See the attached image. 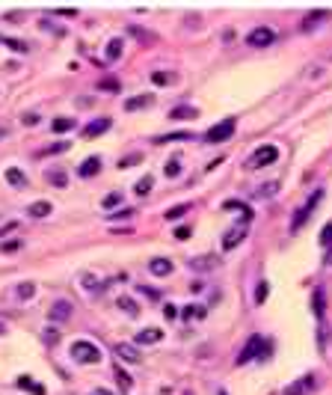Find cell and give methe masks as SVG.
I'll list each match as a JSON object with an SVG mask.
<instances>
[{
	"label": "cell",
	"mask_w": 332,
	"mask_h": 395,
	"mask_svg": "<svg viewBox=\"0 0 332 395\" xmlns=\"http://www.w3.org/2000/svg\"><path fill=\"white\" fill-rule=\"evenodd\" d=\"M234 128H237V119H234V116H229V119L217 122L211 131L205 134V140H208V143H226V140L234 134Z\"/></svg>",
	"instance_id": "cell-2"
},
{
	"label": "cell",
	"mask_w": 332,
	"mask_h": 395,
	"mask_svg": "<svg viewBox=\"0 0 332 395\" xmlns=\"http://www.w3.org/2000/svg\"><path fill=\"white\" fill-rule=\"evenodd\" d=\"M276 187H279V184H276V181H270V184H264V187H258V190H255V196H258V199H261V196L270 199L273 193H276Z\"/></svg>",
	"instance_id": "cell-35"
},
{
	"label": "cell",
	"mask_w": 332,
	"mask_h": 395,
	"mask_svg": "<svg viewBox=\"0 0 332 395\" xmlns=\"http://www.w3.org/2000/svg\"><path fill=\"white\" fill-rule=\"evenodd\" d=\"M187 211H190V202H181V205H172V208H166L163 217H166V220H181Z\"/></svg>",
	"instance_id": "cell-20"
},
{
	"label": "cell",
	"mask_w": 332,
	"mask_h": 395,
	"mask_svg": "<svg viewBox=\"0 0 332 395\" xmlns=\"http://www.w3.org/2000/svg\"><path fill=\"white\" fill-rule=\"evenodd\" d=\"M190 267H193V270H211V267H217V256H199V259H190Z\"/></svg>",
	"instance_id": "cell-16"
},
{
	"label": "cell",
	"mask_w": 332,
	"mask_h": 395,
	"mask_svg": "<svg viewBox=\"0 0 332 395\" xmlns=\"http://www.w3.org/2000/svg\"><path fill=\"white\" fill-rule=\"evenodd\" d=\"M314 386V377L308 374V377H299L297 383H291V386H285V395H305L308 389Z\"/></svg>",
	"instance_id": "cell-10"
},
{
	"label": "cell",
	"mask_w": 332,
	"mask_h": 395,
	"mask_svg": "<svg viewBox=\"0 0 332 395\" xmlns=\"http://www.w3.org/2000/svg\"><path fill=\"white\" fill-rule=\"evenodd\" d=\"M320 196H323V190H314V193H311V199H308V202H305V205L297 211V217H294V223H291V229H294V232L302 229V223L311 217V211H314V205L320 202Z\"/></svg>",
	"instance_id": "cell-3"
},
{
	"label": "cell",
	"mask_w": 332,
	"mask_h": 395,
	"mask_svg": "<svg viewBox=\"0 0 332 395\" xmlns=\"http://www.w3.org/2000/svg\"><path fill=\"white\" fill-rule=\"evenodd\" d=\"M3 333H6V324H3V321H0V336H3Z\"/></svg>",
	"instance_id": "cell-51"
},
{
	"label": "cell",
	"mask_w": 332,
	"mask_h": 395,
	"mask_svg": "<svg viewBox=\"0 0 332 395\" xmlns=\"http://www.w3.org/2000/svg\"><path fill=\"white\" fill-rule=\"evenodd\" d=\"M45 342H48V345H54V342H57V330H54V327L45 330Z\"/></svg>",
	"instance_id": "cell-46"
},
{
	"label": "cell",
	"mask_w": 332,
	"mask_h": 395,
	"mask_svg": "<svg viewBox=\"0 0 332 395\" xmlns=\"http://www.w3.org/2000/svg\"><path fill=\"white\" fill-rule=\"evenodd\" d=\"M119 202H122V193H107V196L101 199L104 208H113V205H119Z\"/></svg>",
	"instance_id": "cell-38"
},
{
	"label": "cell",
	"mask_w": 332,
	"mask_h": 395,
	"mask_svg": "<svg viewBox=\"0 0 332 395\" xmlns=\"http://www.w3.org/2000/svg\"><path fill=\"white\" fill-rule=\"evenodd\" d=\"M122 48H125V42H122V39H110V45H107V60L113 63L116 57H122Z\"/></svg>",
	"instance_id": "cell-22"
},
{
	"label": "cell",
	"mask_w": 332,
	"mask_h": 395,
	"mask_svg": "<svg viewBox=\"0 0 332 395\" xmlns=\"http://www.w3.org/2000/svg\"><path fill=\"white\" fill-rule=\"evenodd\" d=\"M21 244H24L21 238H12V241H3V244H0V250H3V253H15Z\"/></svg>",
	"instance_id": "cell-36"
},
{
	"label": "cell",
	"mask_w": 332,
	"mask_h": 395,
	"mask_svg": "<svg viewBox=\"0 0 332 395\" xmlns=\"http://www.w3.org/2000/svg\"><path fill=\"white\" fill-rule=\"evenodd\" d=\"M148 270H151L154 276H169V273H172V262H169V259H151V262H148Z\"/></svg>",
	"instance_id": "cell-13"
},
{
	"label": "cell",
	"mask_w": 332,
	"mask_h": 395,
	"mask_svg": "<svg viewBox=\"0 0 332 395\" xmlns=\"http://www.w3.org/2000/svg\"><path fill=\"white\" fill-rule=\"evenodd\" d=\"M80 282H83V288H86V291H98V288H101L98 279H95L92 273H83V276H80Z\"/></svg>",
	"instance_id": "cell-33"
},
{
	"label": "cell",
	"mask_w": 332,
	"mask_h": 395,
	"mask_svg": "<svg viewBox=\"0 0 332 395\" xmlns=\"http://www.w3.org/2000/svg\"><path fill=\"white\" fill-rule=\"evenodd\" d=\"M89 395H113L110 389H95V392H89Z\"/></svg>",
	"instance_id": "cell-49"
},
{
	"label": "cell",
	"mask_w": 332,
	"mask_h": 395,
	"mask_svg": "<svg viewBox=\"0 0 332 395\" xmlns=\"http://www.w3.org/2000/svg\"><path fill=\"white\" fill-rule=\"evenodd\" d=\"M175 238H178V241H187V238H190V226H178V229H175Z\"/></svg>",
	"instance_id": "cell-45"
},
{
	"label": "cell",
	"mask_w": 332,
	"mask_h": 395,
	"mask_svg": "<svg viewBox=\"0 0 332 395\" xmlns=\"http://www.w3.org/2000/svg\"><path fill=\"white\" fill-rule=\"evenodd\" d=\"M276 158H279V149H276V146H261V149L252 155V166H270V164H276Z\"/></svg>",
	"instance_id": "cell-6"
},
{
	"label": "cell",
	"mask_w": 332,
	"mask_h": 395,
	"mask_svg": "<svg viewBox=\"0 0 332 395\" xmlns=\"http://www.w3.org/2000/svg\"><path fill=\"white\" fill-rule=\"evenodd\" d=\"M71 312H74V306H71L68 300H57V303L48 309V318H51L54 324H63V321H68V318H71Z\"/></svg>",
	"instance_id": "cell-5"
},
{
	"label": "cell",
	"mask_w": 332,
	"mask_h": 395,
	"mask_svg": "<svg viewBox=\"0 0 332 395\" xmlns=\"http://www.w3.org/2000/svg\"><path fill=\"white\" fill-rule=\"evenodd\" d=\"M151 98L148 95H136V98H128L125 101V110H139V107H148Z\"/></svg>",
	"instance_id": "cell-25"
},
{
	"label": "cell",
	"mask_w": 332,
	"mask_h": 395,
	"mask_svg": "<svg viewBox=\"0 0 332 395\" xmlns=\"http://www.w3.org/2000/svg\"><path fill=\"white\" fill-rule=\"evenodd\" d=\"M151 80H154L157 86H166V83H172V80H175V74H166V71H151Z\"/></svg>",
	"instance_id": "cell-32"
},
{
	"label": "cell",
	"mask_w": 332,
	"mask_h": 395,
	"mask_svg": "<svg viewBox=\"0 0 332 395\" xmlns=\"http://www.w3.org/2000/svg\"><path fill=\"white\" fill-rule=\"evenodd\" d=\"M116 306L122 309V312H128V315H136L139 312V306H136V300L128 294H119V300H116Z\"/></svg>",
	"instance_id": "cell-18"
},
{
	"label": "cell",
	"mask_w": 332,
	"mask_h": 395,
	"mask_svg": "<svg viewBox=\"0 0 332 395\" xmlns=\"http://www.w3.org/2000/svg\"><path fill=\"white\" fill-rule=\"evenodd\" d=\"M160 339H163V330H157V327H145V330L136 333V342H139V345H157Z\"/></svg>",
	"instance_id": "cell-9"
},
{
	"label": "cell",
	"mask_w": 332,
	"mask_h": 395,
	"mask_svg": "<svg viewBox=\"0 0 332 395\" xmlns=\"http://www.w3.org/2000/svg\"><path fill=\"white\" fill-rule=\"evenodd\" d=\"M273 39H276V33H273L270 27H255L252 33L246 36L249 48H267V45H273Z\"/></svg>",
	"instance_id": "cell-4"
},
{
	"label": "cell",
	"mask_w": 332,
	"mask_h": 395,
	"mask_svg": "<svg viewBox=\"0 0 332 395\" xmlns=\"http://www.w3.org/2000/svg\"><path fill=\"white\" fill-rule=\"evenodd\" d=\"M320 244H323V247H329V244H332V223H326V226H323V235H320Z\"/></svg>",
	"instance_id": "cell-41"
},
{
	"label": "cell",
	"mask_w": 332,
	"mask_h": 395,
	"mask_svg": "<svg viewBox=\"0 0 332 395\" xmlns=\"http://www.w3.org/2000/svg\"><path fill=\"white\" fill-rule=\"evenodd\" d=\"M51 128H54L57 134H66V131H71V128H74V119L60 116V119H54V122H51Z\"/></svg>",
	"instance_id": "cell-24"
},
{
	"label": "cell",
	"mask_w": 332,
	"mask_h": 395,
	"mask_svg": "<svg viewBox=\"0 0 332 395\" xmlns=\"http://www.w3.org/2000/svg\"><path fill=\"white\" fill-rule=\"evenodd\" d=\"M71 360H77L80 365H98L101 362V348L95 345V342H86V339L71 342Z\"/></svg>",
	"instance_id": "cell-1"
},
{
	"label": "cell",
	"mask_w": 332,
	"mask_h": 395,
	"mask_svg": "<svg viewBox=\"0 0 332 395\" xmlns=\"http://www.w3.org/2000/svg\"><path fill=\"white\" fill-rule=\"evenodd\" d=\"M267 294H270V288H267V282H258V288H255V303H264Z\"/></svg>",
	"instance_id": "cell-39"
},
{
	"label": "cell",
	"mask_w": 332,
	"mask_h": 395,
	"mask_svg": "<svg viewBox=\"0 0 332 395\" xmlns=\"http://www.w3.org/2000/svg\"><path fill=\"white\" fill-rule=\"evenodd\" d=\"M110 119L104 116V119H98V122H89L86 128H83V137H98V134H104V131H110Z\"/></svg>",
	"instance_id": "cell-12"
},
{
	"label": "cell",
	"mask_w": 332,
	"mask_h": 395,
	"mask_svg": "<svg viewBox=\"0 0 332 395\" xmlns=\"http://www.w3.org/2000/svg\"><path fill=\"white\" fill-rule=\"evenodd\" d=\"M151 184H154V178H151V175H142V178H139V181L133 184V190H136L139 196H145V193L151 190Z\"/></svg>",
	"instance_id": "cell-26"
},
{
	"label": "cell",
	"mask_w": 332,
	"mask_h": 395,
	"mask_svg": "<svg viewBox=\"0 0 332 395\" xmlns=\"http://www.w3.org/2000/svg\"><path fill=\"white\" fill-rule=\"evenodd\" d=\"M71 149V143H66V140H60V143H54V146H48L42 155H63V152H68Z\"/></svg>",
	"instance_id": "cell-30"
},
{
	"label": "cell",
	"mask_w": 332,
	"mask_h": 395,
	"mask_svg": "<svg viewBox=\"0 0 332 395\" xmlns=\"http://www.w3.org/2000/svg\"><path fill=\"white\" fill-rule=\"evenodd\" d=\"M326 264H332V250H329V253H326Z\"/></svg>",
	"instance_id": "cell-50"
},
{
	"label": "cell",
	"mask_w": 332,
	"mask_h": 395,
	"mask_svg": "<svg viewBox=\"0 0 332 395\" xmlns=\"http://www.w3.org/2000/svg\"><path fill=\"white\" fill-rule=\"evenodd\" d=\"M142 161V155H128L125 161H119V169H128V166H133V164H139Z\"/></svg>",
	"instance_id": "cell-40"
},
{
	"label": "cell",
	"mask_w": 332,
	"mask_h": 395,
	"mask_svg": "<svg viewBox=\"0 0 332 395\" xmlns=\"http://www.w3.org/2000/svg\"><path fill=\"white\" fill-rule=\"evenodd\" d=\"M110 217H122V220H128V217H133L131 208H125V211H116V214H110Z\"/></svg>",
	"instance_id": "cell-48"
},
{
	"label": "cell",
	"mask_w": 332,
	"mask_h": 395,
	"mask_svg": "<svg viewBox=\"0 0 332 395\" xmlns=\"http://www.w3.org/2000/svg\"><path fill=\"white\" fill-rule=\"evenodd\" d=\"M6 181H9L12 187H27V175H24L18 166H9V169H6Z\"/></svg>",
	"instance_id": "cell-14"
},
{
	"label": "cell",
	"mask_w": 332,
	"mask_h": 395,
	"mask_svg": "<svg viewBox=\"0 0 332 395\" xmlns=\"http://www.w3.org/2000/svg\"><path fill=\"white\" fill-rule=\"evenodd\" d=\"M163 315L169 318V321H172V318H178V306H172V303H166V306H163Z\"/></svg>",
	"instance_id": "cell-43"
},
{
	"label": "cell",
	"mask_w": 332,
	"mask_h": 395,
	"mask_svg": "<svg viewBox=\"0 0 332 395\" xmlns=\"http://www.w3.org/2000/svg\"><path fill=\"white\" fill-rule=\"evenodd\" d=\"M98 169H101V158H86V161L80 164V169H77V172H80L83 178H89V175H95Z\"/></svg>",
	"instance_id": "cell-15"
},
{
	"label": "cell",
	"mask_w": 332,
	"mask_h": 395,
	"mask_svg": "<svg viewBox=\"0 0 332 395\" xmlns=\"http://www.w3.org/2000/svg\"><path fill=\"white\" fill-rule=\"evenodd\" d=\"M116 357L122 362H142V354L133 345H128V342H116Z\"/></svg>",
	"instance_id": "cell-7"
},
{
	"label": "cell",
	"mask_w": 332,
	"mask_h": 395,
	"mask_svg": "<svg viewBox=\"0 0 332 395\" xmlns=\"http://www.w3.org/2000/svg\"><path fill=\"white\" fill-rule=\"evenodd\" d=\"M15 386H18V389H30L33 395H45V389L36 383L33 377H18V383H15Z\"/></svg>",
	"instance_id": "cell-21"
},
{
	"label": "cell",
	"mask_w": 332,
	"mask_h": 395,
	"mask_svg": "<svg viewBox=\"0 0 332 395\" xmlns=\"http://www.w3.org/2000/svg\"><path fill=\"white\" fill-rule=\"evenodd\" d=\"M181 315H184L187 321H190V318H196V306H184V312H181Z\"/></svg>",
	"instance_id": "cell-47"
},
{
	"label": "cell",
	"mask_w": 332,
	"mask_h": 395,
	"mask_svg": "<svg viewBox=\"0 0 332 395\" xmlns=\"http://www.w3.org/2000/svg\"><path fill=\"white\" fill-rule=\"evenodd\" d=\"M163 172L169 175V178H178V175H181V161H178V158H172V161L163 166Z\"/></svg>",
	"instance_id": "cell-31"
},
{
	"label": "cell",
	"mask_w": 332,
	"mask_h": 395,
	"mask_svg": "<svg viewBox=\"0 0 332 395\" xmlns=\"http://www.w3.org/2000/svg\"><path fill=\"white\" fill-rule=\"evenodd\" d=\"M314 315L323 318V291H320V288L314 291Z\"/></svg>",
	"instance_id": "cell-37"
},
{
	"label": "cell",
	"mask_w": 332,
	"mask_h": 395,
	"mask_svg": "<svg viewBox=\"0 0 332 395\" xmlns=\"http://www.w3.org/2000/svg\"><path fill=\"white\" fill-rule=\"evenodd\" d=\"M240 241H243V229L226 232V238H223V250H234V247H237Z\"/></svg>",
	"instance_id": "cell-19"
},
{
	"label": "cell",
	"mask_w": 332,
	"mask_h": 395,
	"mask_svg": "<svg viewBox=\"0 0 332 395\" xmlns=\"http://www.w3.org/2000/svg\"><path fill=\"white\" fill-rule=\"evenodd\" d=\"M0 42H3V45H9L15 54H27V51H30V45H27V42H18V39H0Z\"/></svg>",
	"instance_id": "cell-29"
},
{
	"label": "cell",
	"mask_w": 332,
	"mask_h": 395,
	"mask_svg": "<svg viewBox=\"0 0 332 395\" xmlns=\"http://www.w3.org/2000/svg\"><path fill=\"white\" fill-rule=\"evenodd\" d=\"M116 380H119V389H122L125 395L131 392V377H128V371H122L119 365H116Z\"/></svg>",
	"instance_id": "cell-27"
},
{
	"label": "cell",
	"mask_w": 332,
	"mask_h": 395,
	"mask_svg": "<svg viewBox=\"0 0 332 395\" xmlns=\"http://www.w3.org/2000/svg\"><path fill=\"white\" fill-rule=\"evenodd\" d=\"M21 122L33 128V125H39V116H36V113H24V116H21Z\"/></svg>",
	"instance_id": "cell-44"
},
{
	"label": "cell",
	"mask_w": 332,
	"mask_h": 395,
	"mask_svg": "<svg viewBox=\"0 0 332 395\" xmlns=\"http://www.w3.org/2000/svg\"><path fill=\"white\" fill-rule=\"evenodd\" d=\"M258 348H261V336H252V339L243 345V351H240V357H237V365H246L252 357H258Z\"/></svg>",
	"instance_id": "cell-8"
},
{
	"label": "cell",
	"mask_w": 332,
	"mask_h": 395,
	"mask_svg": "<svg viewBox=\"0 0 332 395\" xmlns=\"http://www.w3.org/2000/svg\"><path fill=\"white\" fill-rule=\"evenodd\" d=\"M98 86H101V89H116V92H119V80H113V77H107V80H101Z\"/></svg>",
	"instance_id": "cell-42"
},
{
	"label": "cell",
	"mask_w": 332,
	"mask_h": 395,
	"mask_svg": "<svg viewBox=\"0 0 332 395\" xmlns=\"http://www.w3.org/2000/svg\"><path fill=\"white\" fill-rule=\"evenodd\" d=\"M196 113H199L196 107H187V104H184V107H175V110L169 113V119H193Z\"/></svg>",
	"instance_id": "cell-23"
},
{
	"label": "cell",
	"mask_w": 332,
	"mask_h": 395,
	"mask_svg": "<svg viewBox=\"0 0 332 395\" xmlns=\"http://www.w3.org/2000/svg\"><path fill=\"white\" fill-rule=\"evenodd\" d=\"M45 178H48L54 187H66V184H68V175L63 172V169H48V172H45Z\"/></svg>",
	"instance_id": "cell-17"
},
{
	"label": "cell",
	"mask_w": 332,
	"mask_h": 395,
	"mask_svg": "<svg viewBox=\"0 0 332 395\" xmlns=\"http://www.w3.org/2000/svg\"><path fill=\"white\" fill-rule=\"evenodd\" d=\"M169 140H190V131H175V134H166V137H157L154 143H169Z\"/></svg>",
	"instance_id": "cell-34"
},
{
	"label": "cell",
	"mask_w": 332,
	"mask_h": 395,
	"mask_svg": "<svg viewBox=\"0 0 332 395\" xmlns=\"http://www.w3.org/2000/svg\"><path fill=\"white\" fill-rule=\"evenodd\" d=\"M18 297H21V300H33L36 297V282H21V285H18Z\"/></svg>",
	"instance_id": "cell-28"
},
{
	"label": "cell",
	"mask_w": 332,
	"mask_h": 395,
	"mask_svg": "<svg viewBox=\"0 0 332 395\" xmlns=\"http://www.w3.org/2000/svg\"><path fill=\"white\" fill-rule=\"evenodd\" d=\"M51 211H54V205H51L48 199H39V202H33V205L27 208V214H30V217H36V220H39V217H48Z\"/></svg>",
	"instance_id": "cell-11"
},
{
	"label": "cell",
	"mask_w": 332,
	"mask_h": 395,
	"mask_svg": "<svg viewBox=\"0 0 332 395\" xmlns=\"http://www.w3.org/2000/svg\"><path fill=\"white\" fill-rule=\"evenodd\" d=\"M220 395H226V392H220Z\"/></svg>",
	"instance_id": "cell-52"
}]
</instances>
